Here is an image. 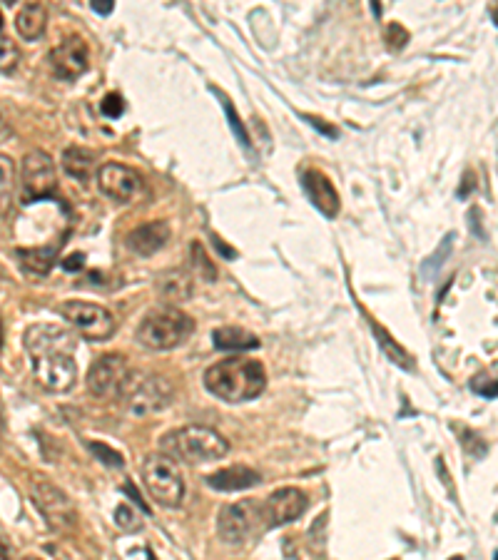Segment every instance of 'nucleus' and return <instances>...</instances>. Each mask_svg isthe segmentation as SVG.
Masks as SVG:
<instances>
[{
	"label": "nucleus",
	"mask_w": 498,
	"mask_h": 560,
	"mask_svg": "<svg viewBox=\"0 0 498 560\" xmlns=\"http://www.w3.org/2000/svg\"><path fill=\"white\" fill-rule=\"evenodd\" d=\"M23 341L35 381L45 391L65 394L73 389L78 379V366L73 359L75 339L68 329L55 327V324H33L25 332Z\"/></svg>",
	"instance_id": "nucleus-1"
},
{
	"label": "nucleus",
	"mask_w": 498,
	"mask_h": 560,
	"mask_svg": "<svg viewBox=\"0 0 498 560\" xmlns=\"http://www.w3.org/2000/svg\"><path fill=\"white\" fill-rule=\"evenodd\" d=\"M264 386H267L264 366L247 356H230L205 371V389L227 404H245L257 399Z\"/></svg>",
	"instance_id": "nucleus-2"
},
{
	"label": "nucleus",
	"mask_w": 498,
	"mask_h": 560,
	"mask_svg": "<svg viewBox=\"0 0 498 560\" xmlns=\"http://www.w3.org/2000/svg\"><path fill=\"white\" fill-rule=\"evenodd\" d=\"M162 456L172 461L185 463H207L227 456L230 444L222 434L207 426H182V429L170 431L160 439Z\"/></svg>",
	"instance_id": "nucleus-3"
},
{
	"label": "nucleus",
	"mask_w": 498,
	"mask_h": 560,
	"mask_svg": "<svg viewBox=\"0 0 498 560\" xmlns=\"http://www.w3.org/2000/svg\"><path fill=\"white\" fill-rule=\"evenodd\" d=\"M192 334H195V322H192V317H187L185 312H180V309L175 307H162L142 319L135 336L145 349L167 351L185 344Z\"/></svg>",
	"instance_id": "nucleus-4"
},
{
	"label": "nucleus",
	"mask_w": 498,
	"mask_h": 560,
	"mask_svg": "<svg viewBox=\"0 0 498 560\" xmlns=\"http://www.w3.org/2000/svg\"><path fill=\"white\" fill-rule=\"evenodd\" d=\"M118 399L132 416H150L172 404V384L160 374L130 371Z\"/></svg>",
	"instance_id": "nucleus-5"
},
{
	"label": "nucleus",
	"mask_w": 498,
	"mask_h": 560,
	"mask_svg": "<svg viewBox=\"0 0 498 560\" xmlns=\"http://www.w3.org/2000/svg\"><path fill=\"white\" fill-rule=\"evenodd\" d=\"M142 481L147 493L155 498L160 506L177 508L185 501V481L177 468V463L167 456H150L142 463Z\"/></svg>",
	"instance_id": "nucleus-6"
},
{
	"label": "nucleus",
	"mask_w": 498,
	"mask_h": 560,
	"mask_svg": "<svg viewBox=\"0 0 498 560\" xmlns=\"http://www.w3.org/2000/svg\"><path fill=\"white\" fill-rule=\"evenodd\" d=\"M30 498H33L35 508H38L40 516L45 518L50 528L60 533L73 531L75 523H78V513H75L73 501L58 486H53L45 478H35L30 483Z\"/></svg>",
	"instance_id": "nucleus-7"
},
{
	"label": "nucleus",
	"mask_w": 498,
	"mask_h": 560,
	"mask_svg": "<svg viewBox=\"0 0 498 560\" xmlns=\"http://www.w3.org/2000/svg\"><path fill=\"white\" fill-rule=\"evenodd\" d=\"M55 185H58V177H55V165L48 152L30 150L20 162V195L25 205L50 197Z\"/></svg>",
	"instance_id": "nucleus-8"
},
{
	"label": "nucleus",
	"mask_w": 498,
	"mask_h": 560,
	"mask_svg": "<svg viewBox=\"0 0 498 560\" xmlns=\"http://www.w3.org/2000/svg\"><path fill=\"white\" fill-rule=\"evenodd\" d=\"M264 526L262 503L257 501H237L232 506H225L217 518V531L225 543L242 546L257 533V528Z\"/></svg>",
	"instance_id": "nucleus-9"
},
{
	"label": "nucleus",
	"mask_w": 498,
	"mask_h": 560,
	"mask_svg": "<svg viewBox=\"0 0 498 560\" xmlns=\"http://www.w3.org/2000/svg\"><path fill=\"white\" fill-rule=\"evenodd\" d=\"M60 314L65 317V322H70V327H75L93 341H105L115 334V317L100 304L65 302L60 307Z\"/></svg>",
	"instance_id": "nucleus-10"
},
{
	"label": "nucleus",
	"mask_w": 498,
	"mask_h": 560,
	"mask_svg": "<svg viewBox=\"0 0 498 560\" xmlns=\"http://www.w3.org/2000/svg\"><path fill=\"white\" fill-rule=\"evenodd\" d=\"M127 374H130V366L123 354L100 356L88 371V391L98 399H118Z\"/></svg>",
	"instance_id": "nucleus-11"
},
{
	"label": "nucleus",
	"mask_w": 498,
	"mask_h": 560,
	"mask_svg": "<svg viewBox=\"0 0 498 560\" xmlns=\"http://www.w3.org/2000/svg\"><path fill=\"white\" fill-rule=\"evenodd\" d=\"M50 70H53L55 78L60 80H78L85 70L90 68V50L88 43H85L80 35H73V38H65L50 50L48 55Z\"/></svg>",
	"instance_id": "nucleus-12"
},
{
	"label": "nucleus",
	"mask_w": 498,
	"mask_h": 560,
	"mask_svg": "<svg viewBox=\"0 0 498 560\" xmlns=\"http://www.w3.org/2000/svg\"><path fill=\"white\" fill-rule=\"evenodd\" d=\"M309 501L304 496V491L299 488L287 486L274 491L267 501L262 503V518H264V528H279L287 526V523L297 521L304 511H307Z\"/></svg>",
	"instance_id": "nucleus-13"
},
{
	"label": "nucleus",
	"mask_w": 498,
	"mask_h": 560,
	"mask_svg": "<svg viewBox=\"0 0 498 560\" xmlns=\"http://www.w3.org/2000/svg\"><path fill=\"white\" fill-rule=\"evenodd\" d=\"M98 187L105 197H110L113 202H132L137 197V192L142 190V180L132 167L120 165V162H108L98 170Z\"/></svg>",
	"instance_id": "nucleus-14"
},
{
	"label": "nucleus",
	"mask_w": 498,
	"mask_h": 560,
	"mask_svg": "<svg viewBox=\"0 0 498 560\" xmlns=\"http://www.w3.org/2000/svg\"><path fill=\"white\" fill-rule=\"evenodd\" d=\"M304 192H307L309 202L322 212L324 217H337L339 215V195L334 190L332 180L324 175L322 170H304L302 175Z\"/></svg>",
	"instance_id": "nucleus-15"
},
{
	"label": "nucleus",
	"mask_w": 498,
	"mask_h": 560,
	"mask_svg": "<svg viewBox=\"0 0 498 560\" xmlns=\"http://www.w3.org/2000/svg\"><path fill=\"white\" fill-rule=\"evenodd\" d=\"M170 234L172 232L167 222L162 220L147 222L127 234V247H130L132 252L140 254V257H152V254H157L167 242H170Z\"/></svg>",
	"instance_id": "nucleus-16"
},
{
	"label": "nucleus",
	"mask_w": 498,
	"mask_h": 560,
	"mask_svg": "<svg viewBox=\"0 0 498 560\" xmlns=\"http://www.w3.org/2000/svg\"><path fill=\"white\" fill-rule=\"evenodd\" d=\"M259 481H262V476L247 466H230V468H222V471L212 473V476H207V486L215 488V491H222V493L245 491V488L257 486Z\"/></svg>",
	"instance_id": "nucleus-17"
},
{
	"label": "nucleus",
	"mask_w": 498,
	"mask_h": 560,
	"mask_svg": "<svg viewBox=\"0 0 498 560\" xmlns=\"http://www.w3.org/2000/svg\"><path fill=\"white\" fill-rule=\"evenodd\" d=\"M48 28V8L43 3H30L15 15V30L23 40H38Z\"/></svg>",
	"instance_id": "nucleus-18"
},
{
	"label": "nucleus",
	"mask_w": 498,
	"mask_h": 560,
	"mask_svg": "<svg viewBox=\"0 0 498 560\" xmlns=\"http://www.w3.org/2000/svg\"><path fill=\"white\" fill-rule=\"evenodd\" d=\"M60 165H63V170L68 172L73 180L83 182L85 185V182H90V175H93V170H95V152L73 145L63 152V160H60Z\"/></svg>",
	"instance_id": "nucleus-19"
},
{
	"label": "nucleus",
	"mask_w": 498,
	"mask_h": 560,
	"mask_svg": "<svg viewBox=\"0 0 498 560\" xmlns=\"http://www.w3.org/2000/svg\"><path fill=\"white\" fill-rule=\"evenodd\" d=\"M212 339H215L217 349H222V351H247V349H257L259 346L257 336L249 334L247 329H240V327L215 329Z\"/></svg>",
	"instance_id": "nucleus-20"
},
{
	"label": "nucleus",
	"mask_w": 498,
	"mask_h": 560,
	"mask_svg": "<svg viewBox=\"0 0 498 560\" xmlns=\"http://www.w3.org/2000/svg\"><path fill=\"white\" fill-rule=\"evenodd\" d=\"M58 249L60 244H53V247H33V249H18V259L23 262V267L33 274H48L50 267L58 259Z\"/></svg>",
	"instance_id": "nucleus-21"
},
{
	"label": "nucleus",
	"mask_w": 498,
	"mask_h": 560,
	"mask_svg": "<svg viewBox=\"0 0 498 560\" xmlns=\"http://www.w3.org/2000/svg\"><path fill=\"white\" fill-rule=\"evenodd\" d=\"M160 294L170 302H185V299L192 297V277L182 269H175V272L165 274L160 279Z\"/></svg>",
	"instance_id": "nucleus-22"
},
{
	"label": "nucleus",
	"mask_w": 498,
	"mask_h": 560,
	"mask_svg": "<svg viewBox=\"0 0 498 560\" xmlns=\"http://www.w3.org/2000/svg\"><path fill=\"white\" fill-rule=\"evenodd\" d=\"M15 197V162L8 155H0V217L13 210Z\"/></svg>",
	"instance_id": "nucleus-23"
},
{
	"label": "nucleus",
	"mask_w": 498,
	"mask_h": 560,
	"mask_svg": "<svg viewBox=\"0 0 498 560\" xmlns=\"http://www.w3.org/2000/svg\"><path fill=\"white\" fill-rule=\"evenodd\" d=\"M20 63V50L18 45L10 38L0 35V73H13Z\"/></svg>",
	"instance_id": "nucleus-24"
},
{
	"label": "nucleus",
	"mask_w": 498,
	"mask_h": 560,
	"mask_svg": "<svg viewBox=\"0 0 498 560\" xmlns=\"http://www.w3.org/2000/svg\"><path fill=\"white\" fill-rule=\"evenodd\" d=\"M115 523H118V528H123L127 533L142 531V518L137 516L130 506H125V503L115 508Z\"/></svg>",
	"instance_id": "nucleus-25"
},
{
	"label": "nucleus",
	"mask_w": 498,
	"mask_h": 560,
	"mask_svg": "<svg viewBox=\"0 0 498 560\" xmlns=\"http://www.w3.org/2000/svg\"><path fill=\"white\" fill-rule=\"evenodd\" d=\"M374 332H376V336H379V344L384 346L386 354H389L391 359H394L399 366H404V369H409V366H411V356H406V351L401 349V346H396V344H394V339H391V336H386L384 332H381L379 327H376Z\"/></svg>",
	"instance_id": "nucleus-26"
},
{
	"label": "nucleus",
	"mask_w": 498,
	"mask_h": 560,
	"mask_svg": "<svg viewBox=\"0 0 498 560\" xmlns=\"http://www.w3.org/2000/svg\"><path fill=\"white\" fill-rule=\"evenodd\" d=\"M90 448V453H93L95 458H98L103 466H108V468H123L125 466V461H123V456H120L118 451H113L110 446H105V444H88Z\"/></svg>",
	"instance_id": "nucleus-27"
},
{
	"label": "nucleus",
	"mask_w": 498,
	"mask_h": 560,
	"mask_svg": "<svg viewBox=\"0 0 498 560\" xmlns=\"http://www.w3.org/2000/svg\"><path fill=\"white\" fill-rule=\"evenodd\" d=\"M406 43H409V33H406L404 25L389 23V28H386V45H389L391 50H401Z\"/></svg>",
	"instance_id": "nucleus-28"
},
{
	"label": "nucleus",
	"mask_w": 498,
	"mask_h": 560,
	"mask_svg": "<svg viewBox=\"0 0 498 560\" xmlns=\"http://www.w3.org/2000/svg\"><path fill=\"white\" fill-rule=\"evenodd\" d=\"M471 389H474L479 396H486V399H496V381H494V376L479 374L474 381H471Z\"/></svg>",
	"instance_id": "nucleus-29"
},
{
	"label": "nucleus",
	"mask_w": 498,
	"mask_h": 560,
	"mask_svg": "<svg viewBox=\"0 0 498 560\" xmlns=\"http://www.w3.org/2000/svg\"><path fill=\"white\" fill-rule=\"evenodd\" d=\"M100 110H103L105 117H120L125 112V100L120 93H113L108 95V98L103 100V105H100Z\"/></svg>",
	"instance_id": "nucleus-30"
},
{
	"label": "nucleus",
	"mask_w": 498,
	"mask_h": 560,
	"mask_svg": "<svg viewBox=\"0 0 498 560\" xmlns=\"http://www.w3.org/2000/svg\"><path fill=\"white\" fill-rule=\"evenodd\" d=\"M192 259H195V267L200 269L202 272V277L205 279H215V267H212L210 262H207V257H205V252H202V244H195L192 247Z\"/></svg>",
	"instance_id": "nucleus-31"
},
{
	"label": "nucleus",
	"mask_w": 498,
	"mask_h": 560,
	"mask_svg": "<svg viewBox=\"0 0 498 560\" xmlns=\"http://www.w3.org/2000/svg\"><path fill=\"white\" fill-rule=\"evenodd\" d=\"M222 105H225V110H227V117H230V122H232V130H235V135L240 137V142L242 145H249V137L245 135V127H242V122H240V117H237V112L235 108L230 105V100H225L222 98Z\"/></svg>",
	"instance_id": "nucleus-32"
},
{
	"label": "nucleus",
	"mask_w": 498,
	"mask_h": 560,
	"mask_svg": "<svg viewBox=\"0 0 498 560\" xmlns=\"http://www.w3.org/2000/svg\"><path fill=\"white\" fill-rule=\"evenodd\" d=\"M90 8H93L95 13H100V15H110V13H113L115 5L110 3V0H93V3H90Z\"/></svg>",
	"instance_id": "nucleus-33"
},
{
	"label": "nucleus",
	"mask_w": 498,
	"mask_h": 560,
	"mask_svg": "<svg viewBox=\"0 0 498 560\" xmlns=\"http://www.w3.org/2000/svg\"><path fill=\"white\" fill-rule=\"evenodd\" d=\"M83 259H85V257H83V254H80V252H78V254H73V257H68V259H65V262H63V267H65V269H68V272H70V269H73V272H75V269H83Z\"/></svg>",
	"instance_id": "nucleus-34"
},
{
	"label": "nucleus",
	"mask_w": 498,
	"mask_h": 560,
	"mask_svg": "<svg viewBox=\"0 0 498 560\" xmlns=\"http://www.w3.org/2000/svg\"><path fill=\"white\" fill-rule=\"evenodd\" d=\"M0 560H8V551H5L3 543H0Z\"/></svg>",
	"instance_id": "nucleus-35"
},
{
	"label": "nucleus",
	"mask_w": 498,
	"mask_h": 560,
	"mask_svg": "<svg viewBox=\"0 0 498 560\" xmlns=\"http://www.w3.org/2000/svg\"><path fill=\"white\" fill-rule=\"evenodd\" d=\"M25 560H38V558H25Z\"/></svg>",
	"instance_id": "nucleus-36"
},
{
	"label": "nucleus",
	"mask_w": 498,
	"mask_h": 560,
	"mask_svg": "<svg viewBox=\"0 0 498 560\" xmlns=\"http://www.w3.org/2000/svg\"><path fill=\"white\" fill-rule=\"evenodd\" d=\"M0 25H3V18H0Z\"/></svg>",
	"instance_id": "nucleus-37"
}]
</instances>
